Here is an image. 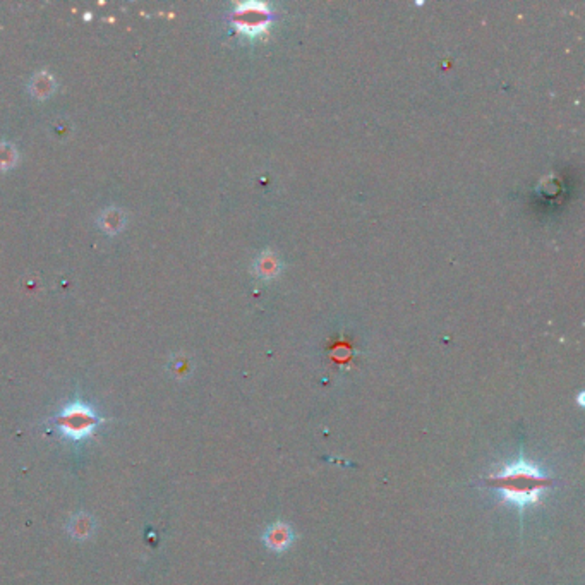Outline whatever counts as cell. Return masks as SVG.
I'll list each match as a JSON object with an SVG mask.
<instances>
[{
  "instance_id": "cell-1",
  "label": "cell",
  "mask_w": 585,
  "mask_h": 585,
  "mask_svg": "<svg viewBox=\"0 0 585 585\" xmlns=\"http://www.w3.org/2000/svg\"><path fill=\"white\" fill-rule=\"evenodd\" d=\"M496 480V492L503 502L512 507L524 508L538 504L540 496L550 488V478L534 463H528L524 456L508 463L502 472L492 475Z\"/></svg>"
},
{
  "instance_id": "cell-2",
  "label": "cell",
  "mask_w": 585,
  "mask_h": 585,
  "mask_svg": "<svg viewBox=\"0 0 585 585\" xmlns=\"http://www.w3.org/2000/svg\"><path fill=\"white\" fill-rule=\"evenodd\" d=\"M105 420L107 419L102 418L90 403L83 402L81 398H76L67 403L59 414H55L50 422L60 438L78 443L93 436L95 431L100 430L102 424H105Z\"/></svg>"
},
{
  "instance_id": "cell-3",
  "label": "cell",
  "mask_w": 585,
  "mask_h": 585,
  "mask_svg": "<svg viewBox=\"0 0 585 585\" xmlns=\"http://www.w3.org/2000/svg\"><path fill=\"white\" fill-rule=\"evenodd\" d=\"M263 540L264 544H266L268 550L275 552H283L290 548L292 540H294V532H292V528L288 527L287 524L278 522L264 532Z\"/></svg>"
},
{
  "instance_id": "cell-4",
  "label": "cell",
  "mask_w": 585,
  "mask_h": 585,
  "mask_svg": "<svg viewBox=\"0 0 585 585\" xmlns=\"http://www.w3.org/2000/svg\"><path fill=\"white\" fill-rule=\"evenodd\" d=\"M67 531H69L71 538H74L78 540L90 539L95 532V519L88 514L74 515L71 519Z\"/></svg>"
},
{
  "instance_id": "cell-5",
  "label": "cell",
  "mask_w": 585,
  "mask_h": 585,
  "mask_svg": "<svg viewBox=\"0 0 585 585\" xmlns=\"http://www.w3.org/2000/svg\"><path fill=\"white\" fill-rule=\"evenodd\" d=\"M54 79H52V76L48 72H38L33 78V81H31V90H33V93L38 98H47L54 91Z\"/></svg>"
},
{
  "instance_id": "cell-6",
  "label": "cell",
  "mask_w": 585,
  "mask_h": 585,
  "mask_svg": "<svg viewBox=\"0 0 585 585\" xmlns=\"http://www.w3.org/2000/svg\"><path fill=\"white\" fill-rule=\"evenodd\" d=\"M102 223L108 232H117L119 228L124 225V216L120 215L117 210H108L107 213L102 216Z\"/></svg>"
},
{
  "instance_id": "cell-7",
  "label": "cell",
  "mask_w": 585,
  "mask_h": 585,
  "mask_svg": "<svg viewBox=\"0 0 585 585\" xmlns=\"http://www.w3.org/2000/svg\"><path fill=\"white\" fill-rule=\"evenodd\" d=\"M18 158V151L14 146L7 143H0V168H9L14 165Z\"/></svg>"
}]
</instances>
